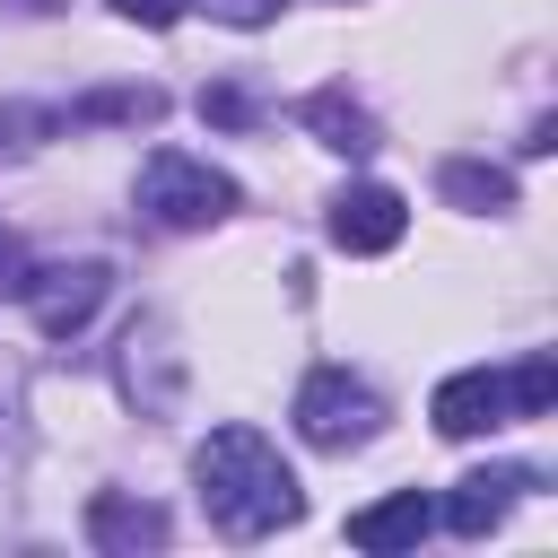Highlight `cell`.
I'll return each instance as SVG.
<instances>
[{
    "mask_svg": "<svg viewBox=\"0 0 558 558\" xmlns=\"http://www.w3.org/2000/svg\"><path fill=\"white\" fill-rule=\"evenodd\" d=\"M192 480H201V506H209V523H218L227 541H262V532H279V523L305 514L296 471L279 462V445H270L262 427H218V436L192 453Z\"/></svg>",
    "mask_w": 558,
    "mask_h": 558,
    "instance_id": "obj_1",
    "label": "cell"
},
{
    "mask_svg": "<svg viewBox=\"0 0 558 558\" xmlns=\"http://www.w3.org/2000/svg\"><path fill=\"white\" fill-rule=\"evenodd\" d=\"M140 209L157 218V227H218L227 209H235V183L209 166V157H183V148H157L148 166H140Z\"/></svg>",
    "mask_w": 558,
    "mask_h": 558,
    "instance_id": "obj_2",
    "label": "cell"
},
{
    "mask_svg": "<svg viewBox=\"0 0 558 558\" xmlns=\"http://www.w3.org/2000/svg\"><path fill=\"white\" fill-rule=\"evenodd\" d=\"M375 418H384V401H375V384H366V375H349V366H314V375L296 384V436H305V445H323V453L366 445V436H375Z\"/></svg>",
    "mask_w": 558,
    "mask_h": 558,
    "instance_id": "obj_3",
    "label": "cell"
},
{
    "mask_svg": "<svg viewBox=\"0 0 558 558\" xmlns=\"http://www.w3.org/2000/svg\"><path fill=\"white\" fill-rule=\"evenodd\" d=\"M17 296H26V314H35L44 340H70V331H87L96 305L113 296V270H105V262H52V270L17 279Z\"/></svg>",
    "mask_w": 558,
    "mask_h": 558,
    "instance_id": "obj_4",
    "label": "cell"
},
{
    "mask_svg": "<svg viewBox=\"0 0 558 558\" xmlns=\"http://www.w3.org/2000/svg\"><path fill=\"white\" fill-rule=\"evenodd\" d=\"M401 235H410V201L392 183H349L331 201V244L340 253H392Z\"/></svg>",
    "mask_w": 558,
    "mask_h": 558,
    "instance_id": "obj_5",
    "label": "cell"
},
{
    "mask_svg": "<svg viewBox=\"0 0 558 558\" xmlns=\"http://www.w3.org/2000/svg\"><path fill=\"white\" fill-rule=\"evenodd\" d=\"M427 418H436V436H488V427H506V418H514V392H506V375H497V366H462V375H445V384H436Z\"/></svg>",
    "mask_w": 558,
    "mask_h": 558,
    "instance_id": "obj_6",
    "label": "cell"
},
{
    "mask_svg": "<svg viewBox=\"0 0 558 558\" xmlns=\"http://www.w3.org/2000/svg\"><path fill=\"white\" fill-rule=\"evenodd\" d=\"M541 471H523V462H497V471H471L453 497H445V523L462 532V541H480V532H497L506 523V506H514V488H532Z\"/></svg>",
    "mask_w": 558,
    "mask_h": 558,
    "instance_id": "obj_7",
    "label": "cell"
},
{
    "mask_svg": "<svg viewBox=\"0 0 558 558\" xmlns=\"http://www.w3.org/2000/svg\"><path fill=\"white\" fill-rule=\"evenodd\" d=\"M427 532H436V506L418 488H392V497H375V506L349 514V541L357 549H418Z\"/></svg>",
    "mask_w": 558,
    "mask_h": 558,
    "instance_id": "obj_8",
    "label": "cell"
},
{
    "mask_svg": "<svg viewBox=\"0 0 558 558\" xmlns=\"http://www.w3.org/2000/svg\"><path fill=\"white\" fill-rule=\"evenodd\" d=\"M87 541H96V549H157V541H166V506L105 488V497H87Z\"/></svg>",
    "mask_w": 558,
    "mask_h": 558,
    "instance_id": "obj_9",
    "label": "cell"
},
{
    "mask_svg": "<svg viewBox=\"0 0 558 558\" xmlns=\"http://www.w3.org/2000/svg\"><path fill=\"white\" fill-rule=\"evenodd\" d=\"M305 122H314L323 148H340V157H366V148H375V113H366L349 87H314V96H305Z\"/></svg>",
    "mask_w": 558,
    "mask_h": 558,
    "instance_id": "obj_10",
    "label": "cell"
},
{
    "mask_svg": "<svg viewBox=\"0 0 558 558\" xmlns=\"http://www.w3.org/2000/svg\"><path fill=\"white\" fill-rule=\"evenodd\" d=\"M436 183H445V201H453V209H488V218H497V209H514V174H506V166L453 157V166H445Z\"/></svg>",
    "mask_w": 558,
    "mask_h": 558,
    "instance_id": "obj_11",
    "label": "cell"
},
{
    "mask_svg": "<svg viewBox=\"0 0 558 558\" xmlns=\"http://www.w3.org/2000/svg\"><path fill=\"white\" fill-rule=\"evenodd\" d=\"M506 392H514V418H549V401H558V366L532 349V357L506 375Z\"/></svg>",
    "mask_w": 558,
    "mask_h": 558,
    "instance_id": "obj_12",
    "label": "cell"
},
{
    "mask_svg": "<svg viewBox=\"0 0 558 558\" xmlns=\"http://www.w3.org/2000/svg\"><path fill=\"white\" fill-rule=\"evenodd\" d=\"M201 122H227L235 131V122H253V96L244 87H201Z\"/></svg>",
    "mask_w": 558,
    "mask_h": 558,
    "instance_id": "obj_13",
    "label": "cell"
},
{
    "mask_svg": "<svg viewBox=\"0 0 558 558\" xmlns=\"http://www.w3.org/2000/svg\"><path fill=\"white\" fill-rule=\"evenodd\" d=\"M209 17H227V26H270L279 0H209Z\"/></svg>",
    "mask_w": 558,
    "mask_h": 558,
    "instance_id": "obj_14",
    "label": "cell"
},
{
    "mask_svg": "<svg viewBox=\"0 0 558 558\" xmlns=\"http://www.w3.org/2000/svg\"><path fill=\"white\" fill-rule=\"evenodd\" d=\"M113 9H122L131 26H174V17H183V0H113Z\"/></svg>",
    "mask_w": 558,
    "mask_h": 558,
    "instance_id": "obj_15",
    "label": "cell"
},
{
    "mask_svg": "<svg viewBox=\"0 0 558 558\" xmlns=\"http://www.w3.org/2000/svg\"><path fill=\"white\" fill-rule=\"evenodd\" d=\"M17 9H52V0H17Z\"/></svg>",
    "mask_w": 558,
    "mask_h": 558,
    "instance_id": "obj_16",
    "label": "cell"
}]
</instances>
